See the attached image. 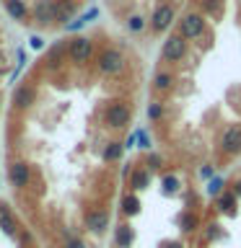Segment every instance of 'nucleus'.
Returning a JSON list of instances; mask_svg holds the SVG:
<instances>
[{
  "mask_svg": "<svg viewBox=\"0 0 241 248\" xmlns=\"http://www.w3.org/2000/svg\"><path fill=\"white\" fill-rule=\"evenodd\" d=\"M130 119H132V111H130L127 104H122V101H114V104H109L106 111H104V124H106V127H112V129L127 127Z\"/></svg>",
  "mask_w": 241,
  "mask_h": 248,
  "instance_id": "nucleus-1",
  "label": "nucleus"
},
{
  "mask_svg": "<svg viewBox=\"0 0 241 248\" xmlns=\"http://www.w3.org/2000/svg\"><path fill=\"white\" fill-rule=\"evenodd\" d=\"M93 54V42L88 36H73L68 39V57L75 62V65H83V62H88Z\"/></svg>",
  "mask_w": 241,
  "mask_h": 248,
  "instance_id": "nucleus-2",
  "label": "nucleus"
},
{
  "mask_svg": "<svg viewBox=\"0 0 241 248\" xmlns=\"http://www.w3.org/2000/svg\"><path fill=\"white\" fill-rule=\"evenodd\" d=\"M96 67H99V73H104V75H120L122 70H124V57H122V52H117V49H104V52H99Z\"/></svg>",
  "mask_w": 241,
  "mask_h": 248,
  "instance_id": "nucleus-3",
  "label": "nucleus"
},
{
  "mask_svg": "<svg viewBox=\"0 0 241 248\" xmlns=\"http://www.w3.org/2000/svg\"><path fill=\"white\" fill-rule=\"evenodd\" d=\"M8 178H11V184L16 189H26L31 184V166L26 160H11V166H8Z\"/></svg>",
  "mask_w": 241,
  "mask_h": 248,
  "instance_id": "nucleus-4",
  "label": "nucleus"
},
{
  "mask_svg": "<svg viewBox=\"0 0 241 248\" xmlns=\"http://www.w3.org/2000/svg\"><path fill=\"white\" fill-rule=\"evenodd\" d=\"M163 60L166 62H179V60H184V54H187V39L179 34V36H169L166 42H163Z\"/></svg>",
  "mask_w": 241,
  "mask_h": 248,
  "instance_id": "nucleus-5",
  "label": "nucleus"
},
{
  "mask_svg": "<svg viewBox=\"0 0 241 248\" xmlns=\"http://www.w3.org/2000/svg\"><path fill=\"white\" fill-rule=\"evenodd\" d=\"M179 29H182L184 39H200L205 34V18L200 13H187L182 18V23H179Z\"/></svg>",
  "mask_w": 241,
  "mask_h": 248,
  "instance_id": "nucleus-6",
  "label": "nucleus"
},
{
  "mask_svg": "<svg viewBox=\"0 0 241 248\" xmlns=\"http://www.w3.org/2000/svg\"><path fill=\"white\" fill-rule=\"evenodd\" d=\"M36 104V88L31 83H21L18 88L13 91V108H18V111H26Z\"/></svg>",
  "mask_w": 241,
  "mask_h": 248,
  "instance_id": "nucleus-7",
  "label": "nucleus"
},
{
  "mask_svg": "<svg viewBox=\"0 0 241 248\" xmlns=\"http://www.w3.org/2000/svg\"><path fill=\"white\" fill-rule=\"evenodd\" d=\"M174 16H176L174 5H171V3H161V5L153 11V16H151L153 31H166V29L171 26V21H174Z\"/></svg>",
  "mask_w": 241,
  "mask_h": 248,
  "instance_id": "nucleus-8",
  "label": "nucleus"
},
{
  "mask_svg": "<svg viewBox=\"0 0 241 248\" xmlns=\"http://www.w3.org/2000/svg\"><path fill=\"white\" fill-rule=\"evenodd\" d=\"M54 11H57V0H36L34 5V21L39 26H52Z\"/></svg>",
  "mask_w": 241,
  "mask_h": 248,
  "instance_id": "nucleus-9",
  "label": "nucleus"
},
{
  "mask_svg": "<svg viewBox=\"0 0 241 248\" xmlns=\"http://www.w3.org/2000/svg\"><path fill=\"white\" fill-rule=\"evenodd\" d=\"M86 228L91 232H96V235H101L109 228V212L106 209H88L86 212Z\"/></svg>",
  "mask_w": 241,
  "mask_h": 248,
  "instance_id": "nucleus-10",
  "label": "nucleus"
},
{
  "mask_svg": "<svg viewBox=\"0 0 241 248\" xmlns=\"http://www.w3.org/2000/svg\"><path fill=\"white\" fill-rule=\"evenodd\" d=\"M221 147L223 153H239L241 150V127H228L223 132V140H221Z\"/></svg>",
  "mask_w": 241,
  "mask_h": 248,
  "instance_id": "nucleus-11",
  "label": "nucleus"
},
{
  "mask_svg": "<svg viewBox=\"0 0 241 248\" xmlns=\"http://www.w3.org/2000/svg\"><path fill=\"white\" fill-rule=\"evenodd\" d=\"M5 11H8V16H11L13 21H18V23H26L29 21V5H26V0H5Z\"/></svg>",
  "mask_w": 241,
  "mask_h": 248,
  "instance_id": "nucleus-12",
  "label": "nucleus"
},
{
  "mask_svg": "<svg viewBox=\"0 0 241 248\" xmlns=\"http://www.w3.org/2000/svg\"><path fill=\"white\" fill-rule=\"evenodd\" d=\"M114 243H117V248H130L132 243H135V230H132L127 222L117 225V230H114Z\"/></svg>",
  "mask_w": 241,
  "mask_h": 248,
  "instance_id": "nucleus-13",
  "label": "nucleus"
},
{
  "mask_svg": "<svg viewBox=\"0 0 241 248\" xmlns=\"http://www.w3.org/2000/svg\"><path fill=\"white\" fill-rule=\"evenodd\" d=\"M75 11V3L73 0H57V11H54V23H65L70 21V16Z\"/></svg>",
  "mask_w": 241,
  "mask_h": 248,
  "instance_id": "nucleus-14",
  "label": "nucleus"
},
{
  "mask_svg": "<svg viewBox=\"0 0 241 248\" xmlns=\"http://www.w3.org/2000/svg\"><path fill=\"white\" fill-rule=\"evenodd\" d=\"M148 184H151V173H148L145 168L132 170V176H130V189L132 191H143V189H148Z\"/></svg>",
  "mask_w": 241,
  "mask_h": 248,
  "instance_id": "nucleus-15",
  "label": "nucleus"
},
{
  "mask_svg": "<svg viewBox=\"0 0 241 248\" xmlns=\"http://www.w3.org/2000/svg\"><path fill=\"white\" fill-rule=\"evenodd\" d=\"M0 228H3L5 235H16V230H18V225H16L8 204H0Z\"/></svg>",
  "mask_w": 241,
  "mask_h": 248,
  "instance_id": "nucleus-16",
  "label": "nucleus"
},
{
  "mask_svg": "<svg viewBox=\"0 0 241 248\" xmlns=\"http://www.w3.org/2000/svg\"><path fill=\"white\" fill-rule=\"evenodd\" d=\"M218 209L223 215H236V191H223L218 197Z\"/></svg>",
  "mask_w": 241,
  "mask_h": 248,
  "instance_id": "nucleus-17",
  "label": "nucleus"
},
{
  "mask_svg": "<svg viewBox=\"0 0 241 248\" xmlns=\"http://www.w3.org/2000/svg\"><path fill=\"white\" fill-rule=\"evenodd\" d=\"M120 207H122V215L124 217H135L140 212V199L135 197V194H124Z\"/></svg>",
  "mask_w": 241,
  "mask_h": 248,
  "instance_id": "nucleus-18",
  "label": "nucleus"
},
{
  "mask_svg": "<svg viewBox=\"0 0 241 248\" xmlns=\"http://www.w3.org/2000/svg\"><path fill=\"white\" fill-rule=\"evenodd\" d=\"M122 150H124V145L122 142H106V147H104V153H101V158H104L106 163H117L122 158Z\"/></svg>",
  "mask_w": 241,
  "mask_h": 248,
  "instance_id": "nucleus-19",
  "label": "nucleus"
},
{
  "mask_svg": "<svg viewBox=\"0 0 241 248\" xmlns=\"http://www.w3.org/2000/svg\"><path fill=\"white\" fill-rule=\"evenodd\" d=\"M197 225H200V220H197V215H194V212H182V215H179V230H182V232H194V230H197Z\"/></svg>",
  "mask_w": 241,
  "mask_h": 248,
  "instance_id": "nucleus-20",
  "label": "nucleus"
},
{
  "mask_svg": "<svg viewBox=\"0 0 241 248\" xmlns=\"http://www.w3.org/2000/svg\"><path fill=\"white\" fill-rule=\"evenodd\" d=\"M96 16H99V8H91V11H86L83 16H81V18H75V21H70L68 23V31H78V29H83L86 26V23H91L93 18H96Z\"/></svg>",
  "mask_w": 241,
  "mask_h": 248,
  "instance_id": "nucleus-21",
  "label": "nucleus"
},
{
  "mask_svg": "<svg viewBox=\"0 0 241 248\" xmlns=\"http://www.w3.org/2000/svg\"><path fill=\"white\" fill-rule=\"evenodd\" d=\"M153 85H155V91H169L171 88V85H174V75H171V73H158V75H155V80H153Z\"/></svg>",
  "mask_w": 241,
  "mask_h": 248,
  "instance_id": "nucleus-22",
  "label": "nucleus"
},
{
  "mask_svg": "<svg viewBox=\"0 0 241 248\" xmlns=\"http://www.w3.org/2000/svg\"><path fill=\"white\" fill-rule=\"evenodd\" d=\"M221 238H223V228L218 222H210L207 230H205V240L207 243H215V240H221Z\"/></svg>",
  "mask_w": 241,
  "mask_h": 248,
  "instance_id": "nucleus-23",
  "label": "nucleus"
},
{
  "mask_svg": "<svg viewBox=\"0 0 241 248\" xmlns=\"http://www.w3.org/2000/svg\"><path fill=\"white\" fill-rule=\"evenodd\" d=\"M161 186H163V194H176L179 191V178L176 176H163Z\"/></svg>",
  "mask_w": 241,
  "mask_h": 248,
  "instance_id": "nucleus-24",
  "label": "nucleus"
},
{
  "mask_svg": "<svg viewBox=\"0 0 241 248\" xmlns=\"http://www.w3.org/2000/svg\"><path fill=\"white\" fill-rule=\"evenodd\" d=\"M223 178H210V181H207V194H210V197H221V194H223Z\"/></svg>",
  "mask_w": 241,
  "mask_h": 248,
  "instance_id": "nucleus-25",
  "label": "nucleus"
},
{
  "mask_svg": "<svg viewBox=\"0 0 241 248\" xmlns=\"http://www.w3.org/2000/svg\"><path fill=\"white\" fill-rule=\"evenodd\" d=\"M161 116H163V106L158 104V101H153V104L148 106V119H151V122H158Z\"/></svg>",
  "mask_w": 241,
  "mask_h": 248,
  "instance_id": "nucleus-26",
  "label": "nucleus"
},
{
  "mask_svg": "<svg viewBox=\"0 0 241 248\" xmlns=\"http://www.w3.org/2000/svg\"><path fill=\"white\" fill-rule=\"evenodd\" d=\"M127 29L130 31H143L145 29V18L143 16H132V18H127Z\"/></svg>",
  "mask_w": 241,
  "mask_h": 248,
  "instance_id": "nucleus-27",
  "label": "nucleus"
},
{
  "mask_svg": "<svg viewBox=\"0 0 241 248\" xmlns=\"http://www.w3.org/2000/svg\"><path fill=\"white\" fill-rule=\"evenodd\" d=\"M205 11L207 13H221V0H205Z\"/></svg>",
  "mask_w": 241,
  "mask_h": 248,
  "instance_id": "nucleus-28",
  "label": "nucleus"
},
{
  "mask_svg": "<svg viewBox=\"0 0 241 248\" xmlns=\"http://www.w3.org/2000/svg\"><path fill=\"white\" fill-rule=\"evenodd\" d=\"M138 142H140V147H143V150H151V140H148V135L143 129L138 132Z\"/></svg>",
  "mask_w": 241,
  "mask_h": 248,
  "instance_id": "nucleus-29",
  "label": "nucleus"
},
{
  "mask_svg": "<svg viewBox=\"0 0 241 248\" xmlns=\"http://www.w3.org/2000/svg\"><path fill=\"white\" fill-rule=\"evenodd\" d=\"M29 46H31V49H42V46H44V39L34 34V36L29 39Z\"/></svg>",
  "mask_w": 241,
  "mask_h": 248,
  "instance_id": "nucleus-30",
  "label": "nucleus"
},
{
  "mask_svg": "<svg viewBox=\"0 0 241 248\" xmlns=\"http://www.w3.org/2000/svg\"><path fill=\"white\" fill-rule=\"evenodd\" d=\"M161 163H163V160H161V155H155V153H153V155H148V166H151V168H161Z\"/></svg>",
  "mask_w": 241,
  "mask_h": 248,
  "instance_id": "nucleus-31",
  "label": "nucleus"
},
{
  "mask_svg": "<svg viewBox=\"0 0 241 248\" xmlns=\"http://www.w3.org/2000/svg\"><path fill=\"white\" fill-rule=\"evenodd\" d=\"M65 248H86V243L81 238H68V243H65Z\"/></svg>",
  "mask_w": 241,
  "mask_h": 248,
  "instance_id": "nucleus-32",
  "label": "nucleus"
},
{
  "mask_svg": "<svg viewBox=\"0 0 241 248\" xmlns=\"http://www.w3.org/2000/svg\"><path fill=\"white\" fill-rule=\"evenodd\" d=\"M158 248H184V243L182 240H163Z\"/></svg>",
  "mask_w": 241,
  "mask_h": 248,
  "instance_id": "nucleus-33",
  "label": "nucleus"
},
{
  "mask_svg": "<svg viewBox=\"0 0 241 248\" xmlns=\"http://www.w3.org/2000/svg\"><path fill=\"white\" fill-rule=\"evenodd\" d=\"M200 176H202V178H215V176H213V166H202V168H200Z\"/></svg>",
  "mask_w": 241,
  "mask_h": 248,
  "instance_id": "nucleus-34",
  "label": "nucleus"
}]
</instances>
